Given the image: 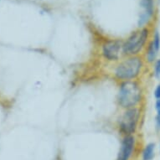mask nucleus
<instances>
[{
	"instance_id": "obj_1",
	"label": "nucleus",
	"mask_w": 160,
	"mask_h": 160,
	"mask_svg": "<svg viewBox=\"0 0 160 160\" xmlns=\"http://www.w3.org/2000/svg\"><path fill=\"white\" fill-rule=\"evenodd\" d=\"M142 89L138 82L128 81L121 86L118 101L122 107L126 108H136L142 99Z\"/></svg>"
},
{
	"instance_id": "obj_2",
	"label": "nucleus",
	"mask_w": 160,
	"mask_h": 160,
	"mask_svg": "<svg viewBox=\"0 0 160 160\" xmlns=\"http://www.w3.org/2000/svg\"><path fill=\"white\" fill-rule=\"evenodd\" d=\"M149 29L143 28L132 34L122 45V51L125 55L130 56L138 55L143 49L147 47L149 39Z\"/></svg>"
},
{
	"instance_id": "obj_3",
	"label": "nucleus",
	"mask_w": 160,
	"mask_h": 160,
	"mask_svg": "<svg viewBox=\"0 0 160 160\" xmlns=\"http://www.w3.org/2000/svg\"><path fill=\"white\" fill-rule=\"evenodd\" d=\"M143 67V61L138 55L131 56L128 60L119 64L116 69L117 77L122 80H132L141 73Z\"/></svg>"
},
{
	"instance_id": "obj_4",
	"label": "nucleus",
	"mask_w": 160,
	"mask_h": 160,
	"mask_svg": "<svg viewBox=\"0 0 160 160\" xmlns=\"http://www.w3.org/2000/svg\"><path fill=\"white\" fill-rule=\"evenodd\" d=\"M140 117H141V112L138 108H128L122 117L120 121L121 131L126 135H132L138 128Z\"/></svg>"
},
{
	"instance_id": "obj_5",
	"label": "nucleus",
	"mask_w": 160,
	"mask_h": 160,
	"mask_svg": "<svg viewBox=\"0 0 160 160\" xmlns=\"http://www.w3.org/2000/svg\"><path fill=\"white\" fill-rule=\"evenodd\" d=\"M136 140L132 135H126L122 142L117 160H130L135 149Z\"/></svg>"
},
{
	"instance_id": "obj_6",
	"label": "nucleus",
	"mask_w": 160,
	"mask_h": 160,
	"mask_svg": "<svg viewBox=\"0 0 160 160\" xmlns=\"http://www.w3.org/2000/svg\"><path fill=\"white\" fill-rule=\"evenodd\" d=\"M160 50V35L158 32H155L152 39L146 47V61L148 63L153 64L158 60V55Z\"/></svg>"
},
{
	"instance_id": "obj_7",
	"label": "nucleus",
	"mask_w": 160,
	"mask_h": 160,
	"mask_svg": "<svg viewBox=\"0 0 160 160\" xmlns=\"http://www.w3.org/2000/svg\"><path fill=\"white\" fill-rule=\"evenodd\" d=\"M122 45H122L121 42L117 40L106 43L103 45V55L106 59L109 61H117L120 56Z\"/></svg>"
},
{
	"instance_id": "obj_8",
	"label": "nucleus",
	"mask_w": 160,
	"mask_h": 160,
	"mask_svg": "<svg viewBox=\"0 0 160 160\" xmlns=\"http://www.w3.org/2000/svg\"><path fill=\"white\" fill-rule=\"evenodd\" d=\"M142 7L143 8V12L140 17V24L143 25L148 22L153 13L152 0H142Z\"/></svg>"
},
{
	"instance_id": "obj_9",
	"label": "nucleus",
	"mask_w": 160,
	"mask_h": 160,
	"mask_svg": "<svg viewBox=\"0 0 160 160\" xmlns=\"http://www.w3.org/2000/svg\"><path fill=\"white\" fill-rule=\"evenodd\" d=\"M156 155V144L149 142L144 147L142 152V160H153Z\"/></svg>"
},
{
	"instance_id": "obj_10",
	"label": "nucleus",
	"mask_w": 160,
	"mask_h": 160,
	"mask_svg": "<svg viewBox=\"0 0 160 160\" xmlns=\"http://www.w3.org/2000/svg\"><path fill=\"white\" fill-rule=\"evenodd\" d=\"M155 110H156V116H155L156 128L160 130V100H156L155 102Z\"/></svg>"
},
{
	"instance_id": "obj_11",
	"label": "nucleus",
	"mask_w": 160,
	"mask_h": 160,
	"mask_svg": "<svg viewBox=\"0 0 160 160\" xmlns=\"http://www.w3.org/2000/svg\"><path fill=\"white\" fill-rule=\"evenodd\" d=\"M153 65V74L156 78L160 79V59H158Z\"/></svg>"
},
{
	"instance_id": "obj_12",
	"label": "nucleus",
	"mask_w": 160,
	"mask_h": 160,
	"mask_svg": "<svg viewBox=\"0 0 160 160\" xmlns=\"http://www.w3.org/2000/svg\"><path fill=\"white\" fill-rule=\"evenodd\" d=\"M154 97L156 100H160V83L157 85V87H155L154 92H153Z\"/></svg>"
},
{
	"instance_id": "obj_13",
	"label": "nucleus",
	"mask_w": 160,
	"mask_h": 160,
	"mask_svg": "<svg viewBox=\"0 0 160 160\" xmlns=\"http://www.w3.org/2000/svg\"><path fill=\"white\" fill-rule=\"evenodd\" d=\"M159 151H160V142H159Z\"/></svg>"
}]
</instances>
